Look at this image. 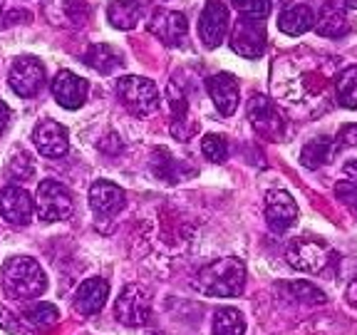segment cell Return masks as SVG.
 <instances>
[{"label": "cell", "instance_id": "cell-26", "mask_svg": "<svg viewBox=\"0 0 357 335\" xmlns=\"http://www.w3.org/2000/svg\"><path fill=\"white\" fill-rule=\"evenodd\" d=\"M288 290V298H296L298 303H307V306H323L328 298L320 288L310 283V281H296V283L285 285Z\"/></svg>", "mask_w": 357, "mask_h": 335}, {"label": "cell", "instance_id": "cell-6", "mask_svg": "<svg viewBox=\"0 0 357 335\" xmlns=\"http://www.w3.org/2000/svg\"><path fill=\"white\" fill-rule=\"evenodd\" d=\"M288 263L296 271L303 274H320L330 261H333V251L328 244L320 239H298L296 244L288 248Z\"/></svg>", "mask_w": 357, "mask_h": 335}, {"label": "cell", "instance_id": "cell-24", "mask_svg": "<svg viewBox=\"0 0 357 335\" xmlns=\"http://www.w3.org/2000/svg\"><path fill=\"white\" fill-rule=\"evenodd\" d=\"M335 95H337V105H342L345 110H357V65L345 67L337 75Z\"/></svg>", "mask_w": 357, "mask_h": 335}, {"label": "cell", "instance_id": "cell-40", "mask_svg": "<svg viewBox=\"0 0 357 335\" xmlns=\"http://www.w3.org/2000/svg\"><path fill=\"white\" fill-rule=\"evenodd\" d=\"M0 8H3V0H0Z\"/></svg>", "mask_w": 357, "mask_h": 335}, {"label": "cell", "instance_id": "cell-39", "mask_svg": "<svg viewBox=\"0 0 357 335\" xmlns=\"http://www.w3.org/2000/svg\"><path fill=\"white\" fill-rule=\"evenodd\" d=\"M345 6L352 8V10H357V0H345Z\"/></svg>", "mask_w": 357, "mask_h": 335}, {"label": "cell", "instance_id": "cell-16", "mask_svg": "<svg viewBox=\"0 0 357 335\" xmlns=\"http://www.w3.org/2000/svg\"><path fill=\"white\" fill-rule=\"evenodd\" d=\"M208 95L223 117H231L238 107V82L231 73H218L206 80Z\"/></svg>", "mask_w": 357, "mask_h": 335}, {"label": "cell", "instance_id": "cell-29", "mask_svg": "<svg viewBox=\"0 0 357 335\" xmlns=\"http://www.w3.org/2000/svg\"><path fill=\"white\" fill-rule=\"evenodd\" d=\"M201 154L206 156L208 162H226L229 144H226V140L218 137V134H206V137L201 140Z\"/></svg>", "mask_w": 357, "mask_h": 335}, {"label": "cell", "instance_id": "cell-38", "mask_svg": "<svg viewBox=\"0 0 357 335\" xmlns=\"http://www.w3.org/2000/svg\"><path fill=\"white\" fill-rule=\"evenodd\" d=\"M342 174H345L347 181H357V159H350V162H345V167H342Z\"/></svg>", "mask_w": 357, "mask_h": 335}, {"label": "cell", "instance_id": "cell-3", "mask_svg": "<svg viewBox=\"0 0 357 335\" xmlns=\"http://www.w3.org/2000/svg\"><path fill=\"white\" fill-rule=\"evenodd\" d=\"M117 95L134 117H146L159 107V89L151 80L127 75L117 82Z\"/></svg>", "mask_w": 357, "mask_h": 335}, {"label": "cell", "instance_id": "cell-2", "mask_svg": "<svg viewBox=\"0 0 357 335\" xmlns=\"http://www.w3.org/2000/svg\"><path fill=\"white\" fill-rule=\"evenodd\" d=\"M3 290L15 301H33L40 298L47 288V276H45L43 266L28 256H13L3 266Z\"/></svg>", "mask_w": 357, "mask_h": 335}, {"label": "cell", "instance_id": "cell-15", "mask_svg": "<svg viewBox=\"0 0 357 335\" xmlns=\"http://www.w3.org/2000/svg\"><path fill=\"white\" fill-rule=\"evenodd\" d=\"M149 33L156 40H162L164 45H178L184 43L186 33H189V22L176 10H154L149 20Z\"/></svg>", "mask_w": 357, "mask_h": 335}, {"label": "cell", "instance_id": "cell-28", "mask_svg": "<svg viewBox=\"0 0 357 335\" xmlns=\"http://www.w3.org/2000/svg\"><path fill=\"white\" fill-rule=\"evenodd\" d=\"M57 318H60V311H57L52 303H38V306L28 308V313H25V320H28L33 328H40V330L55 325Z\"/></svg>", "mask_w": 357, "mask_h": 335}, {"label": "cell", "instance_id": "cell-33", "mask_svg": "<svg viewBox=\"0 0 357 335\" xmlns=\"http://www.w3.org/2000/svg\"><path fill=\"white\" fill-rule=\"evenodd\" d=\"M33 162H30V156L25 154V151H20L17 156H13L10 159V174L13 177H20V179H30L33 177Z\"/></svg>", "mask_w": 357, "mask_h": 335}, {"label": "cell", "instance_id": "cell-1", "mask_svg": "<svg viewBox=\"0 0 357 335\" xmlns=\"http://www.w3.org/2000/svg\"><path fill=\"white\" fill-rule=\"evenodd\" d=\"M245 285V266L241 258L226 256L208 263L199 271L194 281V288L204 296L216 298H234L243 293Z\"/></svg>", "mask_w": 357, "mask_h": 335}, {"label": "cell", "instance_id": "cell-32", "mask_svg": "<svg viewBox=\"0 0 357 335\" xmlns=\"http://www.w3.org/2000/svg\"><path fill=\"white\" fill-rule=\"evenodd\" d=\"M335 194L340 196V201L345 204L347 209H350L352 214H357V181H340L337 184V189H335Z\"/></svg>", "mask_w": 357, "mask_h": 335}, {"label": "cell", "instance_id": "cell-18", "mask_svg": "<svg viewBox=\"0 0 357 335\" xmlns=\"http://www.w3.org/2000/svg\"><path fill=\"white\" fill-rule=\"evenodd\" d=\"M109 296V283L105 278H87L75 293V311L79 315H95L105 308Z\"/></svg>", "mask_w": 357, "mask_h": 335}, {"label": "cell", "instance_id": "cell-37", "mask_svg": "<svg viewBox=\"0 0 357 335\" xmlns=\"http://www.w3.org/2000/svg\"><path fill=\"white\" fill-rule=\"evenodd\" d=\"M8 124H10V107L6 102H0V134L6 132Z\"/></svg>", "mask_w": 357, "mask_h": 335}, {"label": "cell", "instance_id": "cell-21", "mask_svg": "<svg viewBox=\"0 0 357 335\" xmlns=\"http://www.w3.org/2000/svg\"><path fill=\"white\" fill-rule=\"evenodd\" d=\"M142 15L139 0H112L107 8V17L114 28L119 30H132Z\"/></svg>", "mask_w": 357, "mask_h": 335}, {"label": "cell", "instance_id": "cell-31", "mask_svg": "<svg viewBox=\"0 0 357 335\" xmlns=\"http://www.w3.org/2000/svg\"><path fill=\"white\" fill-rule=\"evenodd\" d=\"M234 8L248 17H268L271 0H234Z\"/></svg>", "mask_w": 357, "mask_h": 335}, {"label": "cell", "instance_id": "cell-10", "mask_svg": "<svg viewBox=\"0 0 357 335\" xmlns=\"http://www.w3.org/2000/svg\"><path fill=\"white\" fill-rule=\"evenodd\" d=\"M229 10L223 3L218 0H208L204 13H201V20H199V35H201V43L206 45V47H218V45L226 40V33H229Z\"/></svg>", "mask_w": 357, "mask_h": 335}, {"label": "cell", "instance_id": "cell-27", "mask_svg": "<svg viewBox=\"0 0 357 335\" xmlns=\"http://www.w3.org/2000/svg\"><path fill=\"white\" fill-rule=\"evenodd\" d=\"M52 3L62 6V13L55 15V22H62V25H82L89 15L84 0H52Z\"/></svg>", "mask_w": 357, "mask_h": 335}, {"label": "cell", "instance_id": "cell-4", "mask_svg": "<svg viewBox=\"0 0 357 335\" xmlns=\"http://www.w3.org/2000/svg\"><path fill=\"white\" fill-rule=\"evenodd\" d=\"M35 209H38V216L47 223L65 221V218L73 216L75 199H73V194L60 184V181L45 179V181H40V186H38Z\"/></svg>", "mask_w": 357, "mask_h": 335}, {"label": "cell", "instance_id": "cell-9", "mask_svg": "<svg viewBox=\"0 0 357 335\" xmlns=\"http://www.w3.org/2000/svg\"><path fill=\"white\" fill-rule=\"evenodd\" d=\"M8 82L10 89L20 97H35L40 92L45 82V67L38 57L25 55L17 57L10 65V73H8Z\"/></svg>", "mask_w": 357, "mask_h": 335}, {"label": "cell", "instance_id": "cell-11", "mask_svg": "<svg viewBox=\"0 0 357 335\" xmlns=\"http://www.w3.org/2000/svg\"><path fill=\"white\" fill-rule=\"evenodd\" d=\"M33 142L40 154L50 156V159H60V156H65L67 149H70L67 129L62 127L60 122H55V119H43V122L35 124Z\"/></svg>", "mask_w": 357, "mask_h": 335}, {"label": "cell", "instance_id": "cell-12", "mask_svg": "<svg viewBox=\"0 0 357 335\" xmlns=\"http://www.w3.org/2000/svg\"><path fill=\"white\" fill-rule=\"evenodd\" d=\"M298 218V204L296 199L283 189H273L268 191L266 196V221L268 226L278 234L288 231Z\"/></svg>", "mask_w": 357, "mask_h": 335}, {"label": "cell", "instance_id": "cell-13", "mask_svg": "<svg viewBox=\"0 0 357 335\" xmlns=\"http://www.w3.org/2000/svg\"><path fill=\"white\" fill-rule=\"evenodd\" d=\"M35 204L30 194L20 186H6L0 191V216L13 226H28L33 218Z\"/></svg>", "mask_w": 357, "mask_h": 335}, {"label": "cell", "instance_id": "cell-23", "mask_svg": "<svg viewBox=\"0 0 357 335\" xmlns=\"http://www.w3.org/2000/svg\"><path fill=\"white\" fill-rule=\"evenodd\" d=\"M84 62H87L92 70H97V73L109 75L122 65V57H119V52L114 50V47H109V45H92L87 50V55H84Z\"/></svg>", "mask_w": 357, "mask_h": 335}, {"label": "cell", "instance_id": "cell-8", "mask_svg": "<svg viewBox=\"0 0 357 335\" xmlns=\"http://www.w3.org/2000/svg\"><path fill=\"white\" fill-rule=\"evenodd\" d=\"M248 119H251L253 129L271 142H278L285 134L283 114H280V110L275 107V102H271L263 95L251 97V105H248Z\"/></svg>", "mask_w": 357, "mask_h": 335}, {"label": "cell", "instance_id": "cell-19", "mask_svg": "<svg viewBox=\"0 0 357 335\" xmlns=\"http://www.w3.org/2000/svg\"><path fill=\"white\" fill-rule=\"evenodd\" d=\"M335 151H337V144L330 137H315V140H310L303 147L301 164L305 169H320L328 162H333Z\"/></svg>", "mask_w": 357, "mask_h": 335}, {"label": "cell", "instance_id": "cell-17", "mask_svg": "<svg viewBox=\"0 0 357 335\" xmlns=\"http://www.w3.org/2000/svg\"><path fill=\"white\" fill-rule=\"evenodd\" d=\"M89 207L97 216H112L124 207V191L112 181H95L89 186Z\"/></svg>", "mask_w": 357, "mask_h": 335}, {"label": "cell", "instance_id": "cell-35", "mask_svg": "<svg viewBox=\"0 0 357 335\" xmlns=\"http://www.w3.org/2000/svg\"><path fill=\"white\" fill-rule=\"evenodd\" d=\"M0 325L8 330V333H20V323H15V315L6 308H0Z\"/></svg>", "mask_w": 357, "mask_h": 335}, {"label": "cell", "instance_id": "cell-5", "mask_svg": "<svg viewBox=\"0 0 357 335\" xmlns=\"http://www.w3.org/2000/svg\"><path fill=\"white\" fill-rule=\"evenodd\" d=\"M231 50L245 60H256L266 50V25L263 17H248L243 15L236 22L231 33Z\"/></svg>", "mask_w": 357, "mask_h": 335}, {"label": "cell", "instance_id": "cell-7", "mask_svg": "<svg viewBox=\"0 0 357 335\" xmlns=\"http://www.w3.org/2000/svg\"><path fill=\"white\" fill-rule=\"evenodd\" d=\"M114 315H117L119 323L129 325V328H137V325H144L151 315V298L142 285H127V288L119 293L117 303H114Z\"/></svg>", "mask_w": 357, "mask_h": 335}, {"label": "cell", "instance_id": "cell-34", "mask_svg": "<svg viewBox=\"0 0 357 335\" xmlns=\"http://www.w3.org/2000/svg\"><path fill=\"white\" fill-rule=\"evenodd\" d=\"M337 144L357 147V124H345V127L337 132Z\"/></svg>", "mask_w": 357, "mask_h": 335}, {"label": "cell", "instance_id": "cell-36", "mask_svg": "<svg viewBox=\"0 0 357 335\" xmlns=\"http://www.w3.org/2000/svg\"><path fill=\"white\" fill-rule=\"evenodd\" d=\"M345 298H347V303H350L352 308H357V266H355V271H352L350 281H347Z\"/></svg>", "mask_w": 357, "mask_h": 335}, {"label": "cell", "instance_id": "cell-25", "mask_svg": "<svg viewBox=\"0 0 357 335\" xmlns=\"http://www.w3.org/2000/svg\"><path fill=\"white\" fill-rule=\"evenodd\" d=\"M245 318L236 308H218L213 313V335H243Z\"/></svg>", "mask_w": 357, "mask_h": 335}, {"label": "cell", "instance_id": "cell-30", "mask_svg": "<svg viewBox=\"0 0 357 335\" xmlns=\"http://www.w3.org/2000/svg\"><path fill=\"white\" fill-rule=\"evenodd\" d=\"M174 169H176V162H174V156L169 154L167 149L154 151V174L156 177L167 179V181H176L178 174L174 172Z\"/></svg>", "mask_w": 357, "mask_h": 335}, {"label": "cell", "instance_id": "cell-22", "mask_svg": "<svg viewBox=\"0 0 357 335\" xmlns=\"http://www.w3.org/2000/svg\"><path fill=\"white\" fill-rule=\"evenodd\" d=\"M315 30H318V35H323V38H345L352 28H350V20H347L345 10H340V8H325L318 25H315Z\"/></svg>", "mask_w": 357, "mask_h": 335}, {"label": "cell", "instance_id": "cell-20", "mask_svg": "<svg viewBox=\"0 0 357 335\" xmlns=\"http://www.w3.org/2000/svg\"><path fill=\"white\" fill-rule=\"evenodd\" d=\"M315 25V15L307 6H290L283 15L278 17V28L280 33L290 35V38H298V35L307 33V30Z\"/></svg>", "mask_w": 357, "mask_h": 335}, {"label": "cell", "instance_id": "cell-14", "mask_svg": "<svg viewBox=\"0 0 357 335\" xmlns=\"http://www.w3.org/2000/svg\"><path fill=\"white\" fill-rule=\"evenodd\" d=\"M89 84L87 80L77 77L70 70H60L52 80V97L57 100V105L65 110H79L87 100Z\"/></svg>", "mask_w": 357, "mask_h": 335}]
</instances>
